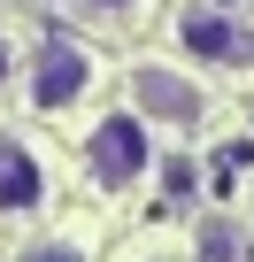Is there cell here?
<instances>
[{
	"label": "cell",
	"instance_id": "11",
	"mask_svg": "<svg viewBox=\"0 0 254 262\" xmlns=\"http://www.w3.org/2000/svg\"><path fill=\"white\" fill-rule=\"evenodd\" d=\"M208 8H239V0H208Z\"/></svg>",
	"mask_w": 254,
	"mask_h": 262
},
{
	"label": "cell",
	"instance_id": "8",
	"mask_svg": "<svg viewBox=\"0 0 254 262\" xmlns=\"http://www.w3.org/2000/svg\"><path fill=\"white\" fill-rule=\"evenodd\" d=\"M70 8H77V16H93V24H123L139 0H70Z\"/></svg>",
	"mask_w": 254,
	"mask_h": 262
},
{
	"label": "cell",
	"instance_id": "9",
	"mask_svg": "<svg viewBox=\"0 0 254 262\" xmlns=\"http://www.w3.org/2000/svg\"><path fill=\"white\" fill-rule=\"evenodd\" d=\"M170 193H185V201H193V193H200V170H193V162H170Z\"/></svg>",
	"mask_w": 254,
	"mask_h": 262
},
{
	"label": "cell",
	"instance_id": "12",
	"mask_svg": "<svg viewBox=\"0 0 254 262\" xmlns=\"http://www.w3.org/2000/svg\"><path fill=\"white\" fill-rule=\"evenodd\" d=\"M139 262H154V254H139Z\"/></svg>",
	"mask_w": 254,
	"mask_h": 262
},
{
	"label": "cell",
	"instance_id": "10",
	"mask_svg": "<svg viewBox=\"0 0 254 262\" xmlns=\"http://www.w3.org/2000/svg\"><path fill=\"white\" fill-rule=\"evenodd\" d=\"M16 77V54H8V39H0V85H8Z\"/></svg>",
	"mask_w": 254,
	"mask_h": 262
},
{
	"label": "cell",
	"instance_id": "6",
	"mask_svg": "<svg viewBox=\"0 0 254 262\" xmlns=\"http://www.w3.org/2000/svg\"><path fill=\"white\" fill-rule=\"evenodd\" d=\"M193 262H239V224L231 216H200L193 224Z\"/></svg>",
	"mask_w": 254,
	"mask_h": 262
},
{
	"label": "cell",
	"instance_id": "7",
	"mask_svg": "<svg viewBox=\"0 0 254 262\" xmlns=\"http://www.w3.org/2000/svg\"><path fill=\"white\" fill-rule=\"evenodd\" d=\"M16 262H85V239H31Z\"/></svg>",
	"mask_w": 254,
	"mask_h": 262
},
{
	"label": "cell",
	"instance_id": "5",
	"mask_svg": "<svg viewBox=\"0 0 254 262\" xmlns=\"http://www.w3.org/2000/svg\"><path fill=\"white\" fill-rule=\"evenodd\" d=\"M47 201V162L39 147H24L16 131H0V216H31Z\"/></svg>",
	"mask_w": 254,
	"mask_h": 262
},
{
	"label": "cell",
	"instance_id": "2",
	"mask_svg": "<svg viewBox=\"0 0 254 262\" xmlns=\"http://www.w3.org/2000/svg\"><path fill=\"white\" fill-rule=\"evenodd\" d=\"M93 85H100V62L77 39H39V54L24 70V93H31L39 116H70L77 100H93Z\"/></svg>",
	"mask_w": 254,
	"mask_h": 262
},
{
	"label": "cell",
	"instance_id": "3",
	"mask_svg": "<svg viewBox=\"0 0 254 262\" xmlns=\"http://www.w3.org/2000/svg\"><path fill=\"white\" fill-rule=\"evenodd\" d=\"M131 116H147V123H162V131H193V123L208 116V93H200L185 70H170V62H139V70H131Z\"/></svg>",
	"mask_w": 254,
	"mask_h": 262
},
{
	"label": "cell",
	"instance_id": "1",
	"mask_svg": "<svg viewBox=\"0 0 254 262\" xmlns=\"http://www.w3.org/2000/svg\"><path fill=\"white\" fill-rule=\"evenodd\" d=\"M147 116H100L93 131H85V170H93V185H108V193H131L147 170H154V139H147Z\"/></svg>",
	"mask_w": 254,
	"mask_h": 262
},
{
	"label": "cell",
	"instance_id": "4",
	"mask_svg": "<svg viewBox=\"0 0 254 262\" xmlns=\"http://www.w3.org/2000/svg\"><path fill=\"white\" fill-rule=\"evenodd\" d=\"M177 47L193 54V62H208V70H239V62H254V31L231 16V8H185L177 16Z\"/></svg>",
	"mask_w": 254,
	"mask_h": 262
}]
</instances>
